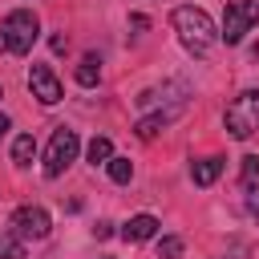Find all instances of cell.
<instances>
[{
	"mask_svg": "<svg viewBox=\"0 0 259 259\" xmlns=\"http://www.w3.org/2000/svg\"><path fill=\"white\" fill-rule=\"evenodd\" d=\"M255 182H259V158H255V154H247V158H243V186L251 190Z\"/></svg>",
	"mask_w": 259,
	"mask_h": 259,
	"instance_id": "cell-17",
	"label": "cell"
},
{
	"mask_svg": "<svg viewBox=\"0 0 259 259\" xmlns=\"http://www.w3.org/2000/svg\"><path fill=\"white\" fill-rule=\"evenodd\" d=\"M77 134L69 130V125H57L53 130V138H49V150H45V174L49 178H61L69 166H73V158H77Z\"/></svg>",
	"mask_w": 259,
	"mask_h": 259,
	"instance_id": "cell-4",
	"label": "cell"
},
{
	"mask_svg": "<svg viewBox=\"0 0 259 259\" xmlns=\"http://www.w3.org/2000/svg\"><path fill=\"white\" fill-rule=\"evenodd\" d=\"M105 170H109L113 182H130V178H134V162H130V158H109Z\"/></svg>",
	"mask_w": 259,
	"mask_h": 259,
	"instance_id": "cell-15",
	"label": "cell"
},
{
	"mask_svg": "<svg viewBox=\"0 0 259 259\" xmlns=\"http://www.w3.org/2000/svg\"><path fill=\"white\" fill-rule=\"evenodd\" d=\"M223 121H227L231 138H251V134L259 130V89H243V93L227 105Z\"/></svg>",
	"mask_w": 259,
	"mask_h": 259,
	"instance_id": "cell-3",
	"label": "cell"
},
{
	"mask_svg": "<svg viewBox=\"0 0 259 259\" xmlns=\"http://www.w3.org/2000/svg\"><path fill=\"white\" fill-rule=\"evenodd\" d=\"M251 24H259V0H227V12H223V40L227 45H239Z\"/></svg>",
	"mask_w": 259,
	"mask_h": 259,
	"instance_id": "cell-5",
	"label": "cell"
},
{
	"mask_svg": "<svg viewBox=\"0 0 259 259\" xmlns=\"http://www.w3.org/2000/svg\"><path fill=\"white\" fill-rule=\"evenodd\" d=\"M251 255V243L247 239H235L231 247H227V255H219V259H247Z\"/></svg>",
	"mask_w": 259,
	"mask_h": 259,
	"instance_id": "cell-18",
	"label": "cell"
},
{
	"mask_svg": "<svg viewBox=\"0 0 259 259\" xmlns=\"http://www.w3.org/2000/svg\"><path fill=\"white\" fill-rule=\"evenodd\" d=\"M93 235H97V239H109V235H113V223H97Z\"/></svg>",
	"mask_w": 259,
	"mask_h": 259,
	"instance_id": "cell-20",
	"label": "cell"
},
{
	"mask_svg": "<svg viewBox=\"0 0 259 259\" xmlns=\"http://www.w3.org/2000/svg\"><path fill=\"white\" fill-rule=\"evenodd\" d=\"M28 89H32V97L40 105H57L65 97L61 93V81H57V73L49 65H28Z\"/></svg>",
	"mask_w": 259,
	"mask_h": 259,
	"instance_id": "cell-6",
	"label": "cell"
},
{
	"mask_svg": "<svg viewBox=\"0 0 259 259\" xmlns=\"http://www.w3.org/2000/svg\"><path fill=\"white\" fill-rule=\"evenodd\" d=\"M182 109H186V101H178V105H170V109H158V113H150V117H142V121L134 125V134L150 142V138H154L158 130H166V125H170V121H174V117H178Z\"/></svg>",
	"mask_w": 259,
	"mask_h": 259,
	"instance_id": "cell-8",
	"label": "cell"
},
{
	"mask_svg": "<svg viewBox=\"0 0 259 259\" xmlns=\"http://www.w3.org/2000/svg\"><path fill=\"white\" fill-rule=\"evenodd\" d=\"M219 174H223V158H214V154H210V158H198V162L190 166V178H194V186H210Z\"/></svg>",
	"mask_w": 259,
	"mask_h": 259,
	"instance_id": "cell-10",
	"label": "cell"
},
{
	"mask_svg": "<svg viewBox=\"0 0 259 259\" xmlns=\"http://www.w3.org/2000/svg\"><path fill=\"white\" fill-rule=\"evenodd\" d=\"M170 24H174L178 40L186 45V53H194V57H206V53L214 49V40H219L214 20H210L202 8H194V4H178V8L170 12Z\"/></svg>",
	"mask_w": 259,
	"mask_h": 259,
	"instance_id": "cell-1",
	"label": "cell"
},
{
	"mask_svg": "<svg viewBox=\"0 0 259 259\" xmlns=\"http://www.w3.org/2000/svg\"><path fill=\"white\" fill-rule=\"evenodd\" d=\"M247 210H251V214H255V219H259V190H255V186H251V190H247Z\"/></svg>",
	"mask_w": 259,
	"mask_h": 259,
	"instance_id": "cell-19",
	"label": "cell"
},
{
	"mask_svg": "<svg viewBox=\"0 0 259 259\" xmlns=\"http://www.w3.org/2000/svg\"><path fill=\"white\" fill-rule=\"evenodd\" d=\"M0 97H4V89H0Z\"/></svg>",
	"mask_w": 259,
	"mask_h": 259,
	"instance_id": "cell-22",
	"label": "cell"
},
{
	"mask_svg": "<svg viewBox=\"0 0 259 259\" xmlns=\"http://www.w3.org/2000/svg\"><path fill=\"white\" fill-rule=\"evenodd\" d=\"M85 158H89L93 166H105V162L113 158V142H109L105 134H93V138H89V146H85Z\"/></svg>",
	"mask_w": 259,
	"mask_h": 259,
	"instance_id": "cell-11",
	"label": "cell"
},
{
	"mask_svg": "<svg viewBox=\"0 0 259 259\" xmlns=\"http://www.w3.org/2000/svg\"><path fill=\"white\" fill-rule=\"evenodd\" d=\"M12 231H16L20 239H45V235L53 231L49 210H45V206H20V210L12 214Z\"/></svg>",
	"mask_w": 259,
	"mask_h": 259,
	"instance_id": "cell-7",
	"label": "cell"
},
{
	"mask_svg": "<svg viewBox=\"0 0 259 259\" xmlns=\"http://www.w3.org/2000/svg\"><path fill=\"white\" fill-rule=\"evenodd\" d=\"M32 158H36V138L32 134H20L12 142V162L16 166H32Z\"/></svg>",
	"mask_w": 259,
	"mask_h": 259,
	"instance_id": "cell-13",
	"label": "cell"
},
{
	"mask_svg": "<svg viewBox=\"0 0 259 259\" xmlns=\"http://www.w3.org/2000/svg\"><path fill=\"white\" fill-rule=\"evenodd\" d=\"M158 235V219L154 214H134L125 227H121V239L125 243H146V239H154Z\"/></svg>",
	"mask_w": 259,
	"mask_h": 259,
	"instance_id": "cell-9",
	"label": "cell"
},
{
	"mask_svg": "<svg viewBox=\"0 0 259 259\" xmlns=\"http://www.w3.org/2000/svg\"><path fill=\"white\" fill-rule=\"evenodd\" d=\"M101 81V57H81V65H77V85H85V89H93Z\"/></svg>",
	"mask_w": 259,
	"mask_h": 259,
	"instance_id": "cell-12",
	"label": "cell"
},
{
	"mask_svg": "<svg viewBox=\"0 0 259 259\" xmlns=\"http://www.w3.org/2000/svg\"><path fill=\"white\" fill-rule=\"evenodd\" d=\"M178 255H182V239H178V235L158 239V259H178Z\"/></svg>",
	"mask_w": 259,
	"mask_h": 259,
	"instance_id": "cell-16",
	"label": "cell"
},
{
	"mask_svg": "<svg viewBox=\"0 0 259 259\" xmlns=\"http://www.w3.org/2000/svg\"><path fill=\"white\" fill-rule=\"evenodd\" d=\"M8 130H12V121H8V117H4V113H0V138H4V134H8Z\"/></svg>",
	"mask_w": 259,
	"mask_h": 259,
	"instance_id": "cell-21",
	"label": "cell"
},
{
	"mask_svg": "<svg viewBox=\"0 0 259 259\" xmlns=\"http://www.w3.org/2000/svg\"><path fill=\"white\" fill-rule=\"evenodd\" d=\"M0 259H24V239L16 231H0Z\"/></svg>",
	"mask_w": 259,
	"mask_h": 259,
	"instance_id": "cell-14",
	"label": "cell"
},
{
	"mask_svg": "<svg viewBox=\"0 0 259 259\" xmlns=\"http://www.w3.org/2000/svg\"><path fill=\"white\" fill-rule=\"evenodd\" d=\"M36 36H40V20L28 8H12L4 16V24H0V49L12 53V57H24L36 45Z\"/></svg>",
	"mask_w": 259,
	"mask_h": 259,
	"instance_id": "cell-2",
	"label": "cell"
}]
</instances>
